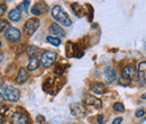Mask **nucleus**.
Listing matches in <instances>:
<instances>
[{
	"label": "nucleus",
	"mask_w": 146,
	"mask_h": 124,
	"mask_svg": "<svg viewBox=\"0 0 146 124\" xmlns=\"http://www.w3.org/2000/svg\"><path fill=\"white\" fill-rule=\"evenodd\" d=\"M52 16L55 20H57L60 24H62L64 26H71V24H72L71 18L61 8V6H54L52 8Z\"/></svg>",
	"instance_id": "obj_1"
},
{
	"label": "nucleus",
	"mask_w": 146,
	"mask_h": 124,
	"mask_svg": "<svg viewBox=\"0 0 146 124\" xmlns=\"http://www.w3.org/2000/svg\"><path fill=\"white\" fill-rule=\"evenodd\" d=\"M121 77H123L121 82L125 85H129L133 80L137 79V69L133 64L126 66L121 71Z\"/></svg>",
	"instance_id": "obj_2"
},
{
	"label": "nucleus",
	"mask_w": 146,
	"mask_h": 124,
	"mask_svg": "<svg viewBox=\"0 0 146 124\" xmlns=\"http://www.w3.org/2000/svg\"><path fill=\"white\" fill-rule=\"evenodd\" d=\"M66 55L68 58H81L83 55V49L80 44L68 42L66 44Z\"/></svg>",
	"instance_id": "obj_3"
},
{
	"label": "nucleus",
	"mask_w": 146,
	"mask_h": 124,
	"mask_svg": "<svg viewBox=\"0 0 146 124\" xmlns=\"http://www.w3.org/2000/svg\"><path fill=\"white\" fill-rule=\"evenodd\" d=\"M3 97L5 99L9 101V102H17L20 97V91L17 88L13 87V86H8L3 88Z\"/></svg>",
	"instance_id": "obj_4"
},
{
	"label": "nucleus",
	"mask_w": 146,
	"mask_h": 124,
	"mask_svg": "<svg viewBox=\"0 0 146 124\" xmlns=\"http://www.w3.org/2000/svg\"><path fill=\"white\" fill-rule=\"evenodd\" d=\"M39 26V20L37 18H29L24 26V33L27 36H32Z\"/></svg>",
	"instance_id": "obj_5"
},
{
	"label": "nucleus",
	"mask_w": 146,
	"mask_h": 124,
	"mask_svg": "<svg viewBox=\"0 0 146 124\" xmlns=\"http://www.w3.org/2000/svg\"><path fill=\"white\" fill-rule=\"evenodd\" d=\"M56 59H57V54L55 52H53V51H45L40 56V63L45 68H48L56 61Z\"/></svg>",
	"instance_id": "obj_6"
},
{
	"label": "nucleus",
	"mask_w": 146,
	"mask_h": 124,
	"mask_svg": "<svg viewBox=\"0 0 146 124\" xmlns=\"http://www.w3.org/2000/svg\"><path fill=\"white\" fill-rule=\"evenodd\" d=\"M20 32H19V29L17 28H15V27H9L7 31H6V33H5V37L9 41V42H11V43H17L20 41Z\"/></svg>",
	"instance_id": "obj_7"
},
{
	"label": "nucleus",
	"mask_w": 146,
	"mask_h": 124,
	"mask_svg": "<svg viewBox=\"0 0 146 124\" xmlns=\"http://www.w3.org/2000/svg\"><path fill=\"white\" fill-rule=\"evenodd\" d=\"M11 124H28L29 119L25 113L21 112H16L11 116Z\"/></svg>",
	"instance_id": "obj_8"
},
{
	"label": "nucleus",
	"mask_w": 146,
	"mask_h": 124,
	"mask_svg": "<svg viewBox=\"0 0 146 124\" xmlns=\"http://www.w3.org/2000/svg\"><path fill=\"white\" fill-rule=\"evenodd\" d=\"M70 109H71V113H72L73 116L75 117H82L84 116L86 114V108L83 105L79 104V103H73L70 105Z\"/></svg>",
	"instance_id": "obj_9"
},
{
	"label": "nucleus",
	"mask_w": 146,
	"mask_h": 124,
	"mask_svg": "<svg viewBox=\"0 0 146 124\" xmlns=\"http://www.w3.org/2000/svg\"><path fill=\"white\" fill-rule=\"evenodd\" d=\"M137 79H138L139 84H142V85H145L146 84V61L141 62L139 66H138Z\"/></svg>",
	"instance_id": "obj_10"
},
{
	"label": "nucleus",
	"mask_w": 146,
	"mask_h": 124,
	"mask_svg": "<svg viewBox=\"0 0 146 124\" xmlns=\"http://www.w3.org/2000/svg\"><path fill=\"white\" fill-rule=\"evenodd\" d=\"M84 104L88 105V106H93L96 108H100L102 106V102L101 99L97 98L96 96H92V95H87L86 98H84Z\"/></svg>",
	"instance_id": "obj_11"
},
{
	"label": "nucleus",
	"mask_w": 146,
	"mask_h": 124,
	"mask_svg": "<svg viewBox=\"0 0 146 124\" xmlns=\"http://www.w3.org/2000/svg\"><path fill=\"white\" fill-rule=\"evenodd\" d=\"M21 11H23V6L19 5V6H17L16 8H14L9 13L8 18L10 20H13V21H18V20H20V18H21Z\"/></svg>",
	"instance_id": "obj_12"
},
{
	"label": "nucleus",
	"mask_w": 146,
	"mask_h": 124,
	"mask_svg": "<svg viewBox=\"0 0 146 124\" xmlns=\"http://www.w3.org/2000/svg\"><path fill=\"white\" fill-rule=\"evenodd\" d=\"M50 33L54 36H58V37H64L65 36V32L64 29L58 25V24H52L50 26Z\"/></svg>",
	"instance_id": "obj_13"
},
{
	"label": "nucleus",
	"mask_w": 146,
	"mask_h": 124,
	"mask_svg": "<svg viewBox=\"0 0 146 124\" xmlns=\"http://www.w3.org/2000/svg\"><path fill=\"white\" fill-rule=\"evenodd\" d=\"M15 80H16L17 84H24V82H26L28 80V71L26 70L25 68H20Z\"/></svg>",
	"instance_id": "obj_14"
},
{
	"label": "nucleus",
	"mask_w": 146,
	"mask_h": 124,
	"mask_svg": "<svg viewBox=\"0 0 146 124\" xmlns=\"http://www.w3.org/2000/svg\"><path fill=\"white\" fill-rule=\"evenodd\" d=\"M104 77H105V80H106L107 84H112L117 79V73H116V71L113 70V69L108 68L107 70L105 71Z\"/></svg>",
	"instance_id": "obj_15"
},
{
	"label": "nucleus",
	"mask_w": 146,
	"mask_h": 124,
	"mask_svg": "<svg viewBox=\"0 0 146 124\" xmlns=\"http://www.w3.org/2000/svg\"><path fill=\"white\" fill-rule=\"evenodd\" d=\"M90 89H91V91L96 92V94H99V95L100 94H105L107 91L106 86L102 82H92L90 85Z\"/></svg>",
	"instance_id": "obj_16"
},
{
	"label": "nucleus",
	"mask_w": 146,
	"mask_h": 124,
	"mask_svg": "<svg viewBox=\"0 0 146 124\" xmlns=\"http://www.w3.org/2000/svg\"><path fill=\"white\" fill-rule=\"evenodd\" d=\"M46 10H47V7H46L44 3L39 2V3H36V5L32 8V14L35 15V16H39V15H42L43 13H45Z\"/></svg>",
	"instance_id": "obj_17"
},
{
	"label": "nucleus",
	"mask_w": 146,
	"mask_h": 124,
	"mask_svg": "<svg viewBox=\"0 0 146 124\" xmlns=\"http://www.w3.org/2000/svg\"><path fill=\"white\" fill-rule=\"evenodd\" d=\"M38 67H39V60L37 59V56H31L29 62H28V67H27L28 71L36 70Z\"/></svg>",
	"instance_id": "obj_18"
},
{
	"label": "nucleus",
	"mask_w": 146,
	"mask_h": 124,
	"mask_svg": "<svg viewBox=\"0 0 146 124\" xmlns=\"http://www.w3.org/2000/svg\"><path fill=\"white\" fill-rule=\"evenodd\" d=\"M72 10L73 13L78 16V17H82L83 15H84V8L81 6V5H79V3H76V2H74L72 3Z\"/></svg>",
	"instance_id": "obj_19"
},
{
	"label": "nucleus",
	"mask_w": 146,
	"mask_h": 124,
	"mask_svg": "<svg viewBox=\"0 0 146 124\" xmlns=\"http://www.w3.org/2000/svg\"><path fill=\"white\" fill-rule=\"evenodd\" d=\"M9 111V107L1 106L0 107V124H3L6 122V116H7V112Z\"/></svg>",
	"instance_id": "obj_20"
},
{
	"label": "nucleus",
	"mask_w": 146,
	"mask_h": 124,
	"mask_svg": "<svg viewBox=\"0 0 146 124\" xmlns=\"http://www.w3.org/2000/svg\"><path fill=\"white\" fill-rule=\"evenodd\" d=\"M46 41H47L48 43H51L52 45H54V46H58V45L61 44V41H60L57 37H54V36H47Z\"/></svg>",
	"instance_id": "obj_21"
},
{
	"label": "nucleus",
	"mask_w": 146,
	"mask_h": 124,
	"mask_svg": "<svg viewBox=\"0 0 146 124\" xmlns=\"http://www.w3.org/2000/svg\"><path fill=\"white\" fill-rule=\"evenodd\" d=\"M27 51H28L29 56H36V54L38 53L39 49H38V48H36V46H29Z\"/></svg>",
	"instance_id": "obj_22"
},
{
	"label": "nucleus",
	"mask_w": 146,
	"mask_h": 124,
	"mask_svg": "<svg viewBox=\"0 0 146 124\" xmlns=\"http://www.w3.org/2000/svg\"><path fill=\"white\" fill-rule=\"evenodd\" d=\"M112 108H113L116 112H124V111H125V107H124V105H123L121 103H115V104L112 105Z\"/></svg>",
	"instance_id": "obj_23"
},
{
	"label": "nucleus",
	"mask_w": 146,
	"mask_h": 124,
	"mask_svg": "<svg viewBox=\"0 0 146 124\" xmlns=\"http://www.w3.org/2000/svg\"><path fill=\"white\" fill-rule=\"evenodd\" d=\"M6 28H8V21L5 19H0V32H3Z\"/></svg>",
	"instance_id": "obj_24"
},
{
	"label": "nucleus",
	"mask_w": 146,
	"mask_h": 124,
	"mask_svg": "<svg viewBox=\"0 0 146 124\" xmlns=\"http://www.w3.org/2000/svg\"><path fill=\"white\" fill-rule=\"evenodd\" d=\"M23 8L25 9V13H28V8H29V0H24V2L21 3Z\"/></svg>",
	"instance_id": "obj_25"
},
{
	"label": "nucleus",
	"mask_w": 146,
	"mask_h": 124,
	"mask_svg": "<svg viewBox=\"0 0 146 124\" xmlns=\"http://www.w3.org/2000/svg\"><path fill=\"white\" fill-rule=\"evenodd\" d=\"M144 114H145L144 109H137L136 113H135V116L136 117H142V116H144Z\"/></svg>",
	"instance_id": "obj_26"
},
{
	"label": "nucleus",
	"mask_w": 146,
	"mask_h": 124,
	"mask_svg": "<svg viewBox=\"0 0 146 124\" xmlns=\"http://www.w3.org/2000/svg\"><path fill=\"white\" fill-rule=\"evenodd\" d=\"M87 8L89 9V20L91 21L92 17H93V9H92V7L90 6V5H87Z\"/></svg>",
	"instance_id": "obj_27"
},
{
	"label": "nucleus",
	"mask_w": 146,
	"mask_h": 124,
	"mask_svg": "<svg viewBox=\"0 0 146 124\" xmlns=\"http://www.w3.org/2000/svg\"><path fill=\"white\" fill-rule=\"evenodd\" d=\"M36 121L38 124H44L45 123V119H44V116L43 115H38L36 117Z\"/></svg>",
	"instance_id": "obj_28"
},
{
	"label": "nucleus",
	"mask_w": 146,
	"mask_h": 124,
	"mask_svg": "<svg viewBox=\"0 0 146 124\" xmlns=\"http://www.w3.org/2000/svg\"><path fill=\"white\" fill-rule=\"evenodd\" d=\"M6 9H7V7H6L5 5H2V3H0V16H2V15L5 14V11H6Z\"/></svg>",
	"instance_id": "obj_29"
},
{
	"label": "nucleus",
	"mask_w": 146,
	"mask_h": 124,
	"mask_svg": "<svg viewBox=\"0 0 146 124\" xmlns=\"http://www.w3.org/2000/svg\"><path fill=\"white\" fill-rule=\"evenodd\" d=\"M97 119H98L99 124H105V116H104V115H101V114H100V115H98V117H97Z\"/></svg>",
	"instance_id": "obj_30"
},
{
	"label": "nucleus",
	"mask_w": 146,
	"mask_h": 124,
	"mask_svg": "<svg viewBox=\"0 0 146 124\" xmlns=\"http://www.w3.org/2000/svg\"><path fill=\"white\" fill-rule=\"evenodd\" d=\"M121 122H123V119H121V117H117V119L113 120L112 124H120Z\"/></svg>",
	"instance_id": "obj_31"
},
{
	"label": "nucleus",
	"mask_w": 146,
	"mask_h": 124,
	"mask_svg": "<svg viewBox=\"0 0 146 124\" xmlns=\"http://www.w3.org/2000/svg\"><path fill=\"white\" fill-rule=\"evenodd\" d=\"M3 99H5V97H3V95L0 92V104H2V103H3Z\"/></svg>",
	"instance_id": "obj_32"
},
{
	"label": "nucleus",
	"mask_w": 146,
	"mask_h": 124,
	"mask_svg": "<svg viewBox=\"0 0 146 124\" xmlns=\"http://www.w3.org/2000/svg\"><path fill=\"white\" fill-rule=\"evenodd\" d=\"M3 60V53H1L0 52V63H1V61Z\"/></svg>",
	"instance_id": "obj_33"
},
{
	"label": "nucleus",
	"mask_w": 146,
	"mask_h": 124,
	"mask_svg": "<svg viewBox=\"0 0 146 124\" xmlns=\"http://www.w3.org/2000/svg\"><path fill=\"white\" fill-rule=\"evenodd\" d=\"M2 85H3V80H2V77L0 74V86H2Z\"/></svg>",
	"instance_id": "obj_34"
},
{
	"label": "nucleus",
	"mask_w": 146,
	"mask_h": 124,
	"mask_svg": "<svg viewBox=\"0 0 146 124\" xmlns=\"http://www.w3.org/2000/svg\"><path fill=\"white\" fill-rule=\"evenodd\" d=\"M142 98H143V99H146V92H145V94H143V95H142Z\"/></svg>",
	"instance_id": "obj_35"
},
{
	"label": "nucleus",
	"mask_w": 146,
	"mask_h": 124,
	"mask_svg": "<svg viewBox=\"0 0 146 124\" xmlns=\"http://www.w3.org/2000/svg\"><path fill=\"white\" fill-rule=\"evenodd\" d=\"M0 48H1V42H0Z\"/></svg>",
	"instance_id": "obj_36"
},
{
	"label": "nucleus",
	"mask_w": 146,
	"mask_h": 124,
	"mask_svg": "<svg viewBox=\"0 0 146 124\" xmlns=\"http://www.w3.org/2000/svg\"><path fill=\"white\" fill-rule=\"evenodd\" d=\"M145 120H146V117H145Z\"/></svg>",
	"instance_id": "obj_37"
}]
</instances>
